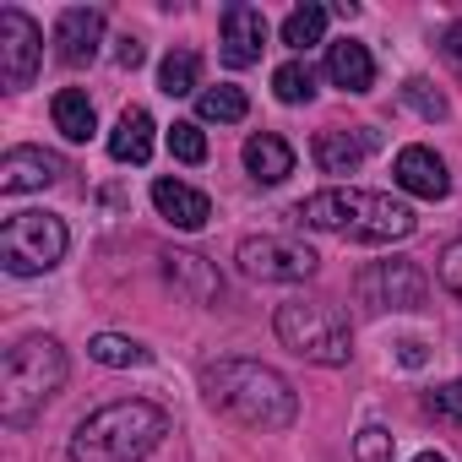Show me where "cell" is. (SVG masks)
Wrapping results in <instances>:
<instances>
[{
    "label": "cell",
    "instance_id": "cell-1",
    "mask_svg": "<svg viewBox=\"0 0 462 462\" xmlns=\"http://www.w3.org/2000/svg\"><path fill=\"white\" fill-rule=\"evenodd\" d=\"M294 217L305 228H321V235H343V240H359V245H392V240H408L419 228V212L386 190H354V185H332V190H316L294 207Z\"/></svg>",
    "mask_w": 462,
    "mask_h": 462
},
{
    "label": "cell",
    "instance_id": "cell-2",
    "mask_svg": "<svg viewBox=\"0 0 462 462\" xmlns=\"http://www.w3.org/2000/svg\"><path fill=\"white\" fill-rule=\"evenodd\" d=\"M201 392H207V402L217 413H228V419L245 424V430H289L300 419L294 386L278 370L256 365V359H217L201 375Z\"/></svg>",
    "mask_w": 462,
    "mask_h": 462
},
{
    "label": "cell",
    "instance_id": "cell-3",
    "mask_svg": "<svg viewBox=\"0 0 462 462\" xmlns=\"http://www.w3.org/2000/svg\"><path fill=\"white\" fill-rule=\"evenodd\" d=\"M163 435H169V413L158 402H142V397L109 402L77 424L71 462H142L163 446Z\"/></svg>",
    "mask_w": 462,
    "mask_h": 462
},
{
    "label": "cell",
    "instance_id": "cell-4",
    "mask_svg": "<svg viewBox=\"0 0 462 462\" xmlns=\"http://www.w3.org/2000/svg\"><path fill=\"white\" fill-rule=\"evenodd\" d=\"M60 386H66V348L55 337H23L17 348H6V365H0V419L12 430H28Z\"/></svg>",
    "mask_w": 462,
    "mask_h": 462
},
{
    "label": "cell",
    "instance_id": "cell-5",
    "mask_svg": "<svg viewBox=\"0 0 462 462\" xmlns=\"http://www.w3.org/2000/svg\"><path fill=\"white\" fill-rule=\"evenodd\" d=\"M273 327H278L283 348H294L310 365H348V354H354L348 316L327 300H289V305H278Z\"/></svg>",
    "mask_w": 462,
    "mask_h": 462
},
{
    "label": "cell",
    "instance_id": "cell-6",
    "mask_svg": "<svg viewBox=\"0 0 462 462\" xmlns=\"http://www.w3.org/2000/svg\"><path fill=\"white\" fill-rule=\"evenodd\" d=\"M71 235L55 212H12L0 223V267L12 278H39L50 267H60Z\"/></svg>",
    "mask_w": 462,
    "mask_h": 462
},
{
    "label": "cell",
    "instance_id": "cell-7",
    "mask_svg": "<svg viewBox=\"0 0 462 462\" xmlns=\"http://www.w3.org/2000/svg\"><path fill=\"white\" fill-rule=\"evenodd\" d=\"M316 267H321V256L300 240H283V235H251L240 245V273L262 278V283H305Z\"/></svg>",
    "mask_w": 462,
    "mask_h": 462
},
{
    "label": "cell",
    "instance_id": "cell-8",
    "mask_svg": "<svg viewBox=\"0 0 462 462\" xmlns=\"http://www.w3.org/2000/svg\"><path fill=\"white\" fill-rule=\"evenodd\" d=\"M39 60H44V33H39V23H33L28 12L6 6V12H0V82H6L12 93L33 88Z\"/></svg>",
    "mask_w": 462,
    "mask_h": 462
},
{
    "label": "cell",
    "instance_id": "cell-9",
    "mask_svg": "<svg viewBox=\"0 0 462 462\" xmlns=\"http://www.w3.org/2000/svg\"><path fill=\"white\" fill-rule=\"evenodd\" d=\"M354 289H359V305L370 310H419L430 294V278L413 262H370Z\"/></svg>",
    "mask_w": 462,
    "mask_h": 462
},
{
    "label": "cell",
    "instance_id": "cell-10",
    "mask_svg": "<svg viewBox=\"0 0 462 462\" xmlns=\"http://www.w3.org/2000/svg\"><path fill=\"white\" fill-rule=\"evenodd\" d=\"M267 50V17L262 6H245V0H235V6H223V66H256Z\"/></svg>",
    "mask_w": 462,
    "mask_h": 462
},
{
    "label": "cell",
    "instance_id": "cell-11",
    "mask_svg": "<svg viewBox=\"0 0 462 462\" xmlns=\"http://www.w3.org/2000/svg\"><path fill=\"white\" fill-rule=\"evenodd\" d=\"M66 174V163L44 147H12L6 158H0V190L6 196H23V190H44Z\"/></svg>",
    "mask_w": 462,
    "mask_h": 462
},
{
    "label": "cell",
    "instance_id": "cell-12",
    "mask_svg": "<svg viewBox=\"0 0 462 462\" xmlns=\"http://www.w3.org/2000/svg\"><path fill=\"white\" fill-rule=\"evenodd\" d=\"M98 44H104V12H93V6L60 12V23H55V55L66 66H88L98 55Z\"/></svg>",
    "mask_w": 462,
    "mask_h": 462
},
{
    "label": "cell",
    "instance_id": "cell-13",
    "mask_svg": "<svg viewBox=\"0 0 462 462\" xmlns=\"http://www.w3.org/2000/svg\"><path fill=\"white\" fill-rule=\"evenodd\" d=\"M392 180H397L408 196H424V201H440V196L451 190V174H446V163H440L430 147H402L397 163H392Z\"/></svg>",
    "mask_w": 462,
    "mask_h": 462
},
{
    "label": "cell",
    "instance_id": "cell-14",
    "mask_svg": "<svg viewBox=\"0 0 462 462\" xmlns=\"http://www.w3.org/2000/svg\"><path fill=\"white\" fill-rule=\"evenodd\" d=\"M152 207H158L174 228H185V235L207 228V217H212L207 190H196V185H185V180H152Z\"/></svg>",
    "mask_w": 462,
    "mask_h": 462
},
{
    "label": "cell",
    "instance_id": "cell-15",
    "mask_svg": "<svg viewBox=\"0 0 462 462\" xmlns=\"http://www.w3.org/2000/svg\"><path fill=\"white\" fill-rule=\"evenodd\" d=\"M370 147H375V131H343V125H332V131L316 136V163H321V174H354L370 158Z\"/></svg>",
    "mask_w": 462,
    "mask_h": 462
},
{
    "label": "cell",
    "instance_id": "cell-16",
    "mask_svg": "<svg viewBox=\"0 0 462 462\" xmlns=\"http://www.w3.org/2000/svg\"><path fill=\"white\" fill-rule=\"evenodd\" d=\"M327 77L343 93H370L375 88V60L359 39H337V44H327Z\"/></svg>",
    "mask_w": 462,
    "mask_h": 462
},
{
    "label": "cell",
    "instance_id": "cell-17",
    "mask_svg": "<svg viewBox=\"0 0 462 462\" xmlns=\"http://www.w3.org/2000/svg\"><path fill=\"white\" fill-rule=\"evenodd\" d=\"M245 169H251L256 185H283V180L294 174V147H289L283 136L262 131V136L245 142Z\"/></svg>",
    "mask_w": 462,
    "mask_h": 462
},
{
    "label": "cell",
    "instance_id": "cell-18",
    "mask_svg": "<svg viewBox=\"0 0 462 462\" xmlns=\"http://www.w3.org/2000/svg\"><path fill=\"white\" fill-rule=\"evenodd\" d=\"M163 273H169V283H174L185 300H196V305H212V300H217V273L207 267V256H196V251H169V256H163Z\"/></svg>",
    "mask_w": 462,
    "mask_h": 462
},
{
    "label": "cell",
    "instance_id": "cell-19",
    "mask_svg": "<svg viewBox=\"0 0 462 462\" xmlns=\"http://www.w3.org/2000/svg\"><path fill=\"white\" fill-rule=\"evenodd\" d=\"M109 158L115 163H147L152 158V115L147 109H125L120 120H115V131H109Z\"/></svg>",
    "mask_w": 462,
    "mask_h": 462
},
{
    "label": "cell",
    "instance_id": "cell-20",
    "mask_svg": "<svg viewBox=\"0 0 462 462\" xmlns=\"http://www.w3.org/2000/svg\"><path fill=\"white\" fill-rule=\"evenodd\" d=\"M50 115H55V131H60L66 142H88L93 125H98V120H93V98H88L82 88H60Z\"/></svg>",
    "mask_w": 462,
    "mask_h": 462
},
{
    "label": "cell",
    "instance_id": "cell-21",
    "mask_svg": "<svg viewBox=\"0 0 462 462\" xmlns=\"http://www.w3.org/2000/svg\"><path fill=\"white\" fill-rule=\"evenodd\" d=\"M196 115H201V120H217V125H240V120L251 115V98H245L240 88L217 82V88H201V93H196Z\"/></svg>",
    "mask_w": 462,
    "mask_h": 462
},
{
    "label": "cell",
    "instance_id": "cell-22",
    "mask_svg": "<svg viewBox=\"0 0 462 462\" xmlns=\"http://www.w3.org/2000/svg\"><path fill=\"white\" fill-rule=\"evenodd\" d=\"M327 39V6H294L289 17H283V44L289 50H316Z\"/></svg>",
    "mask_w": 462,
    "mask_h": 462
},
{
    "label": "cell",
    "instance_id": "cell-23",
    "mask_svg": "<svg viewBox=\"0 0 462 462\" xmlns=\"http://www.w3.org/2000/svg\"><path fill=\"white\" fill-rule=\"evenodd\" d=\"M196 82H201V60H196V50H174V55H163V66H158V88H163L169 98L201 93Z\"/></svg>",
    "mask_w": 462,
    "mask_h": 462
},
{
    "label": "cell",
    "instance_id": "cell-24",
    "mask_svg": "<svg viewBox=\"0 0 462 462\" xmlns=\"http://www.w3.org/2000/svg\"><path fill=\"white\" fill-rule=\"evenodd\" d=\"M88 354H93L98 365H109V370H142V365L152 359L142 343H131V337H115V332L93 337V343H88Z\"/></svg>",
    "mask_w": 462,
    "mask_h": 462
},
{
    "label": "cell",
    "instance_id": "cell-25",
    "mask_svg": "<svg viewBox=\"0 0 462 462\" xmlns=\"http://www.w3.org/2000/svg\"><path fill=\"white\" fill-rule=\"evenodd\" d=\"M273 93H278V104H310L316 98V71L305 60H289V66L273 71Z\"/></svg>",
    "mask_w": 462,
    "mask_h": 462
},
{
    "label": "cell",
    "instance_id": "cell-26",
    "mask_svg": "<svg viewBox=\"0 0 462 462\" xmlns=\"http://www.w3.org/2000/svg\"><path fill=\"white\" fill-rule=\"evenodd\" d=\"M169 152H174L180 163H207V136H201V125H196V120H174V125H169Z\"/></svg>",
    "mask_w": 462,
    "mask_h": 462
},
{
    "label": "cell",
    "instance_id": "cell-27",
    "mask_svg": "<svg viewBox=\"0 0 462 462\" xmlns=\"http://www.w3.org/2000/svg\"><path fill=\"white\" fill-rule=\"evenodd\" d=\"M402 98H408V104H413V115H419V120H430V125L451 115V104H446V98H440V93H435V88H430L424 77H413V82H402Z\"/></svg>",
    "mask_w": 462,
    "mask_h": 462
},
{
    "label": "cell",
    "instance_id": "cell-28",
    "mask_svg": "<svg viewBox=\"0 0 462 462\" xmlns=\"http://www.w3.org/2000/svg\"><path fill=\"white\" fill-rule=\"evenodd\" d=\"M424 408H430L440 424H457V430H462V381H446L440 392H430Z\"/></svg>",
    "mask_w": 462,
    "mask_h": 462
},
{
    "label": "cell",
    "instance_id": "cell-29",
    "mask_svg": "<svg viewBox=\"0 0 462 462\" xmlns=\"http://www.w3.org/2000/svg\"><path fill=\"white\" fill-rule=\"evenodd\" d=\"M354 457H359V462H392V430H381V424L359 430V440H354Z\"/></svg>",
    "mask_w": 462,
    "mask_h": 462
},
{
    "label": "cell",
    "instance_id": "cell-30",
    "mask_svg": "<svg viewBox=\"0 0 462 462\" xmlns=\"http://www.w3.org/2000/svg\"><path fill=\"white\" fill-rule=\"evenodd\" d=\"M435 273H440V283L462 300V240H451V245L440 251V267H435Z\"/></svg>",
    "mask_w": 462,
    "mask_h": 462
},
{
    "label": "cell",
    "instance_id": "cell-31",
    "mask_svg": "<svg viewBox=\"0 0 462 462\" xmlns=\"http://www.w3.org/2000/svg\"><path fill=\"white\" fill-rule=\"evenodd\" d=\"M440 55H446V60H451V66H457V71H462V23H457V28H446V33H440Z\"/></svg>",
    "mask_w": 462,
    "mask_h": 462
},
{
    "label": "cell",
    "instance_id": "cell-32",
    "mask_svg": "<svg viewBox=\"0 0 462 462\" xmlns=\"http://www.w3.org/2000/svg\"><path fill=\"white\" fill-rule=\"evenodd\" d=\"M115 60H120L125 71H136V66H142V44H136V39H120V50H115Z\"/></svg>",
    "mask_w": 462,
    "mask_h": 462
},
{
    "label": "cell",
    "instance_id": "cell-33",
    "mask_svg": "<svg viewBox=\"0 0 462 462\" xmlns=\"http://www.w3.org/2000/svg\"><path fill=\"white\" fill-rule=\"evenodd\" d=\"M397 359H402L408 370H419V365H424L430 354H424V343H413V337H408V343H397Z\"/></svg>",
    "mask_w": 462,
    "mask_h": 462
},
{
    "label": "cell",
    "instance_id": "cell-34",
    "mask_svg": "<svg viewBox=\"0 0 462 462\" xmlns=\"http://www.w3.org/2000/svg\"><path fill=\"white\" fill-rule=\"evenodd\" d=\"M413 462H446V457H440V451H419Z\"/></svg>",
    "mask_w": 462,
    "mask_h": 462
}]
</instances>
